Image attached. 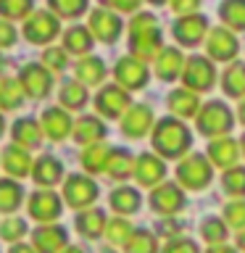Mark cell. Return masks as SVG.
<instances>
[{"label": "cell", "mask_w": 245, "mask_h": 253, "mask_svg": "<svg viewBox=\"0 0 245 253\" xmlns=\"http://www.w3.org/2000/svg\"><path fill=\"white\" fill-rule=\"evenodd\" d=\"M221 187H224L227 195L245 198V166H232V169H227L224 177H221Z\"/></svg>", "instance_id": "40"}, {"label": "cell", "mask_w": 245, "mask_h": 253, "mask_svg": "<svg viewBox=\"0 0 245 253\" xmlns=\"http://www.w3.org/2000/svg\"><path fill=\"white\" fill-rule=\"evenodd\" d=\"M19 82L24 87V95H29V98H35V100L47 98L53 90V77L42 63H29V66H24L21 74H19Z\"/></svg>", "instance_id": "11"}, {"label": "cell", "mask_w": 245, "mask_h": 253, "mask_svg": "<svg viewBox=\"0 0 245 253\" xmlns=\"http://www.w3.org/2000/svg\"><path fill=\"white\" fill-rule=\"evenodd\" d=\"M27 235V221H24L21 216H8L3 224H0V237L3 240H8V243H19L21 237Z\"/></svg>", "instance_id": "45"}, {"label": "cell", "mask_w": 245, "mask_h": 253, "mask_svg": "<svg viewBox=\"0 0 245 253\" xmlns=\"http://www.w3.org/2000/svg\"><path fill=\"white\" fill-rule=\"evenodd\" d=\"M148 3H153V5H161V3H166V0H148Z\"/></svg>", "instance_id": "58"}, {"label": "cell", "mask_w": 245, "mask_h": 253, "mask_svg": "<svg viewBox=\"0 0 245 253\" xmlns=\"http://www.w3.org/2000/svg\"><path fill=\"white\" fill-rule=\"evenodd\" d=\"M213 177V166L205 156L201 153H187L177 166V179L187 190H203Z\"/></svg>", "instance_id": "4"}, {"label": "cell", "mask_w": 245, "mask_h": 253, "mask_svg": "<svg viewBox=\"0 0 245 253\" xmlns=\"http://www.w3.org/2000/svg\"><path fill=\"white\" fill-rule=\"evenodd\" d=\"M142 0H103V5L106 8H114L119 13H134L140 8Z\"/></svg>", "instance_id": "49"}, {"label": "cell", "mask_w": 245, "mask_h": 253, "mask_svg": "<svg viewBox=\"0 0 245 253\" xmlns=\"http://www.w3.org/2000/svg\"><path fill=\"white\" fill-rule=\"evenodd\" d=\"M221 90L229 98H243L245 100V63H229L227 71L221 74Z\"/></svg>", "instance_id": "31"}, {"label": "cell", "mask_w": 245, "mask_h": 253, "mask_svg": "<svg viewBox=\"0 0 245 253\" xmlns=\"http://www.w3.org/2000/svg\"><path fill=\"white\" fill-rule=\"evenodd\" d=\"M190 129L174 116H166L153 126V150L163 158H182L190 150Z\"/></svg>", "instance_id": "2"}, {"label": "cell", "mask_w": 245, "mask_h": 253, "mask_svg": "<svg viewBox=\"0 0 245 253\" xmlns=\"http://www.w3.org/2000/svg\"><path fill=\"white\" fill-rule=\"evenodd\" d=\"M114 77H116V84L124 87V90H142V87L148 84V79H150V71L140 58L124 55V58L116 61Z\"/></svg>", "instance_id": "7"}, {"label": "cell", "mask_w": 245, "mask_h": 253, "mask_svg": "<svg viewBox=\"0 0 245 253\" xmlns=\"http://www.w3.org/2000/svg\"><path fill=\"white\" fill-rule=\"evenodd\" d=\"M47 5L61 19H77L87 11V0H47Z\"/></svg>", "instance_id": "42"}, {"label": "cell", "mask_w": 245, "mask_h": 253, "mask_svg": "<svg viewBox=\"0 0 245 253\" xmlns=\"http://www.w3.org/2000/svg\"><path fill=\"white\" fill-rule=\"evenodd\" d=\"M153 129V111L145 103H134V106L122 116V134L132 140H140Z\"/></svg>", "instance_id": "14"}, {"label": "cell", "mask_w": 245, "mask_h": 253, "mask_svg": "<svg viewBox=\"0 0 245 253\" xmlns=\"http://www.w3.org/2000/svg\"><path fill=\"white\" fill-rule=\"evenodd\" d=\"M124 253H161L158 251V240L148 229H134L129 243L124 245Z\"/></svg>", "instance_id": "39"}, {"label": "cell", "mask_w": 245, "mask_h": 253, "mask_svg": "<svg viewBox=\"0 0 245 253\" xmlns=\"http://www.w3.org/2000/svg\"><path fill=\"white\" fill-rule=\"evenodd\" d=\"M95 108H98V114L106 116V119H122L126 111L132 108L129 92L119 84H106L98 95H95Z\"/></svg>", "instance_id": "6"}, {"label": "cell", "mask_w": 245, "mask_h": 253, "mask_svg": "<svg viewBox=\"0 0 245 253\" xmlns=\"http://www.w3.org/2000/svg\"><path fill=\"white\" fill-rule=\"evenodd\" d=\"M201 237L208 245H224L227 237H229V227L224 219H216V216H205L201 221Z\"/></svg>", "instance_id": "37"}, {"label": "cell", "mask_w": 245, "mask_h": 253, "mask_svg": "<svg viewBox=\"0 0 245 253\" xmlns=\"http://www.w3.org/2000/svg\"><path fill=\"white\" fill-rule=\"evenodd\" d=\"M24 201V187L13 179H0V213H11Z\"/></svg>", "instance_id": "36"}, {"label": "cell", "mask_w": 245, "mask_h": 253, "mask_svg": "<svg viewBox=\"0 0 245 253\" xmlns=\"http://www.w3.org/2000/svg\"><path fill=\"white\" fill-rule=\"evenodd\" d=\"M158 19L153 13H137L129 21V53L142 63L156 61L158 53L163 50L161 42V29H158Z\"/></svg>", "instance_id": "1"}, {"label": "cell", "mask_w": 245, "mask_h": 253, "mask_svg": "<svg viewBox=\"0 0 245 253\" xmlns=\"http://www.w3.org/2000/svg\"><path fill=\"white\" fill-rule=\"evenodd\" d=\"M182 82H185L187 90L198 92H208L213 82H216V69H213L211 58L205 55H193V58L185 61V71H182Z\"/></svg>", "instance_id": "5"}, {"label": "cell", "mask_w": 245, "mask_h": 253, "mask_svg": "<svg viewBox=\"0 0 245 253\" xmlns=\"http://www.w3.org/2000/svg\"><path fill=\"white\" fill-rule=\"evenodd\" d=\"M169 108H171V114H177L182 119L198 116V111H201V100H198V95L193 90L179 87V90H171L169 92Z\"/></svg>", "instance_id": "28"}, {"label": "cell", "mask_w": 245, "mask_h": 253, "mask_svg": "<svg viewBox=\"0 0 245 253\" xmlns=\"http://www.w3.org/2000/svg\"><path fill=\"white\" fill-rule=\"evenodd\" d=\"M134 161H137V158H132V153L126 148H111L106 174L111 179H126L134 174Z\"/></svg>", "instance_id": "26"}, {"label": "cell", "mask_w": 245, "mask_h": 253, "mask_svg": "<svg viewBox=\"0 0 245 253\" xmlns=\"http://www.w3.org/2000/svg\"><path fill=\"white\" fill-rule=\"evenodd\" d=\"M103 253H114V251H111V248H106V251H103Z\"/></svg>", "instance_id": "59"}, {"label": "cell", "mask_w": 245, "mask_h": 253, "mask_svg": "<svg viewBox=\"0 0 245 253\" xmlns=\"http://www.w3.org/2000/svg\"><path fill=\"white\" fill-rule=\"evenodd\" d=\"M32 248L37 253H63L69 248V235L58 224H45L32 232Z\"/></svg>", "instance_id": "15"}, {"label": "cell", "mask_w": 245, "mask_h": 253, "mask_svg": "<svg viewBox=\"0 0 245 253\" xmlns=\"http://www.w3.org/2000/svg\"><path fill=\"white\" fill-rule=\"evenodd\" d=\"M13 142L21 148H37L40 140H42V124H37L35 119H19L11 126Z\"/></svg>", "instance_id": "29"}, {"label": "cell", "mask_w": 245, "mask_h": 253, "mask_svg": "<svg viewBox=\"0 0 245 253\" xmlns=\"http://www.w3.org/2000/svg\"><path fill=\"white\" fill-rule=\"evenodd\" d=\"M108 134L106 124L100 122L98 116H82L79 122L74 124V140L79 145H100V140Z\"/></svg>", "instance_id": "23"}, {"label": "cell", "mask_w": 245, "mask_h": 253, "mask_svg": "<svg viewBox=\"0 0 245 253\" xmlns=\"http://www.w3.org/2000/svg\"><path fill=\"white\" fill-rule=\"evenodd\" d=\"M205 253H237V248H229V245H211Z\"/></svg>", "instance_id": "52"}, {"label": "cell", "mask_w": 245, "mask_h": 253, "mask_svg": "<svg viewBox=\"0 0 245 253\" xmlns=\"http://www.w3.org/2000/svg\"><path fill=\"white\" fill-rule=\"evenodd\" d=\"M106 63H103L100 58H95V55H87V58H82L74 66V74H77V82H82L84 87H95L100 84L103 79H106Z\"/></svg>", "instance_id": "27"}, {"label": "cell", "mask_w": 245, "mask_h": 253, "mask_svg": "<svg viewBox=\"0 0 245 253\" xmlns=\"http://www.w3.org/2000/svg\"><path fill=\"white\" fill-rule=\"evenodd\" d=\"M108 156H111L108 145H90V148L82 150V158H79V161H82V166L90 174H100V171H106Z\"/></svg>", "instance_id": "38"}, {"label": "cell", "mask_w": 245, "mask_h": 253, "mask_svg": "<svg viewBox=\"0 0 245 253\" xmlns=\"http://www.w3.org/2000/svg\"><path fill=\"white\" fill-rule=\"evenodd\" d=\"M74 224L79 229V235L87 237V240H95V237L106 235V227H108V216L103 209H90V211H79Z\"/></svg>", "instance_id": "22"}, {"label": "cell", "mask_w": 245, "mask_h": 253, "mask_svg": "<svg viewBox=\"0 0 245 253\" xmlns=\"http://www.w3.org/2000/svg\"><path fill=\"white\" fill-rule=\"evenodd\" d=\"M66 50L63 47H47V50L42 53V66L47 71H63L66 69Z\"/></svg>", "instance_id": "46"}, {"label": "cell", "mask_w": 245, "mask_h": 253, "mask_svg": "<svg viewBox=\"0 0 245 253\" xmlns=\"http://www.w3.org/2000/svg\"><path fill=\"white\" fill-rule=\"evenodd\" d=\"M61 24H58V16L50 13V11H37L32 13L27 21H24V37L35 45H45L58 35Z\"/></svg>", "instance_id": "9"}, {"label": "cell", "mask_w": 245, "mask_h": 253, "mask_svg": "<svg viewBox=\"0 0 245 253\" xmlns=\"http://www.w3.org/2000/svg\"><path fill=\"white\" fill-rule=\"evenodd\" d=\"M182 71H185V55L177 47H163L153 61V74L161 82H174L177 77H182Z\"/></svg>", "instance_id": "20"}, {"label": "cell", "mask_w": 245, "mask_h": 253, "mask_svg": "<svg viewBox=\"0 0 245 253\" xmlns=\"http://www.w3.org/2000/svg\"><path fill=\"white\" fill-rule=\"evenodd\" d=\"M16 42V29L11 21H0V47H11Z\"/></svg>", "instance_id": "50"}, {"label": "cell", "mask_w": 245, "mask_h": 253, "mask_svg": "<svg viewBox=\"0 0 245 253\" xmlns=\"http://www.w3.org/2000/svg\"><path fill=\"white\" fill-rule=\"evenodd\" d=\"M161 253H201V248H198V243L190 240V237H174V240H169L163 245Z\"/></svg>", "instance_id": "47"}, {"label": "cell", "mask_w": 245, "mask_h": 253, "mask_svg": "<svg viewBox=\"0 0 245 253\" xmlns=\"http://www.w3.org/2000/svg\"><path fill=\"white\" fill-rule=\"evenodd\" d=\"M163 177H166V164L158 156L153 153L137 156V161H134V179H137V185L156 190L163 182Z\"/></svg>", "instance_id": "18"}, {"label": "cell", "mask_w": 245, "mask_h": 253, "mask_svg": "<svg viewBox=\"0 0 245 253\" xmlns=\"http://www.w3.org/2000/svg\"><path fill=\"white\" fill-rule=\"evenodd\" d=\"M63 253H84V251H82V248H77V245H69V248L63 251Z\"/></svg>", "instance_id": "55"}, {"label": "cell", "mask_w": 245, "mask_h": 253, "mask_svg": "<svg viewBox=\"0 0 245 253\" xmlns=\"http://www.w3.org/2000/svg\"><path fill=\"white\" fill-rule=\"evenodd\" d=\"M240 153H245V134H243V140H240Z\"/></svg>", "instance_id": "57"}, {"label": "cell", "mask_w": 245, "mask_h": 253, "mask_svg": "<svg viewBox=\"0 0 245 253\" xmlns=\"http://www.w3.org/2000/svg\"><path fill=\"white\" fill-rule=\"evenodd\" d=\"M3 132H5V122H3V116H0V137H3Z\"/></svg>", "instance_id": "56"}, {"label": "cell", "mask_w": 245, "mask_h": 253, "mask_svg": "<svg viewBox=\"0 0 245 253\" xmlns=\"http://www.w3.org/2000/svg\"><path fill=\"white\" fill-rule=\"evenodd\" d=\"M237 251H245V229L237 232Z\"/></svg>", "instance_id": "53"}, {"label": "cell", "mask_w": 245, "mask_h": 253, "mask_svg": "<svg viewBox=\"0 0 245 253\" xmlns=\"http://www.w3.org/2000/svg\"><path fill=\"white\" fill-rule=\"evenodd\" d=\"M108 203H111V209H114L119 216H129V213L140 211L142 198H140V193L134 187H116L114 193L108 195Z\"/></svg>", "instance_id": "30"}, {"label": "cell", "mask_w": 245, "mask_h": 253, "mask_svg": "<svg viewBox=\"0 0 245 253\" xmlns=\"http://www.w3.org/2000/svg\"><path fill=\"white\" fill-rule=\"evenodd\" d=\"M132 224L126 221L124 216H116V219H111L108 221V227H106V240L111 245H126L129 243V237H132Z\"/></svg>", "instance_id": "41"}, {"label": "cell", "mask_w": 245, "mask_h": 253, "mask_svg": "<svg viewBox=\"0 0 245 253\" xmlns=\"http://www.w3.org/2000/svg\"><path fill=\"white\" fill-rule=\"evenodd\" d=\"M92 32L87 27H71L63 35V50L74 53V55H87L92 50Z\"/></svg>", "instance_id": "32"}, {"label": "cell", "mask_w": 245, "mask_h": 253, "mask_svg": "<svg viewBox=\"0 0 245 253\" xmlns=\"http://www.w3.org/2000/svg\"><path fill=\"white\" fill-rule=\"evenodd\" d=\"M8 253H37L32 245H24V243H16V245H11V251Z\"/></svg>", "instance_id": "51"}, {"label": "cell", "mask_w": 245, "mask_h": 253, "mask_svg": "<svg viewBox=\"0 0 245 253\" xmlns=\"http://www.w3.org/2000/svg\"><path fill=\"white\" fill-rule=\"evenodd\" d=\"M237 156H240V145H237V140L219 137V140L208 142V161H211V166L232 169V166H237Z\"/></svg>", "instance_id": "21"}, {"label": "cell", "mask_w": 245, "mask_h": 253, "mask_svg": "<svg viewBox=\"0 0 245 253\" xmlns=\"http://www.w3.org/2000/svg\"><path fill=\"white\" fill-rule=\"evenodd\" d=\"M205 50H208L213 61H232L237 50H240V42L227 27H216L205 37Z\"/></svg>", "instance_id": "16"}, {"label": "cell", "mask_w": 245, "mask_h": 253, "mask_svg": "<svg viewBox=\"0 0 245 253\" xmlns=\"http://www.w3.org/2000/svg\"><path fill=\"white\" fill-rule=\"evenodd\" d=\"M87 29L92 32L95 40H100L106 45H114L119 35H122V19L114 11H108V8H95L90 13V21H87Z\"/></svg>", "instance_id": "13"}, {"label": "cell", "mask_w": 245, "mask_h": 253, "mask_svg": "<svg viewBox=\"0 0 245 253\" xmlns=\"http://www.w3.org/2000/svg\"><path fill=\"white\" fill-rule=\"evenodd\" d=\"M201 3H203V0H169L171 11L179 13V19H182V16H193L198 8H201Z\"/></svg>", "instance_id": "48"}, {"label": "cell", "mask_w": 245, "mask_h": 253, "mask_svg": "<svg viewBox=\"0 0 245 253\" xmlns=\"http://www.w3.org/2000/svg\"><path fill=\"white\" fill-rule=\"evenodd\" d=\"M32 158H29V153H27V148H21V145H8L5 150H3V169L11 174V177H27V174H32Z\"/></svg>", "instance_id": "25"}, {"label": "cell", "mask_w": 245, "mask_h": 253, "mask_svg": "<svg viewBox=\"0 0 245 253\" xmlns=\"http://www.w3.org/2000/svg\"><path fill=\"white\" fill-rule=\"evenodd\" d=\"M150 209L161 216H174L185 209V193L174 182H163L156 190H150Z\"/></svg>", "instance_id": "12"}, {"label": "cell", "mask_w": 245, "mask_h": 253, "mask_svg": "<svg viewBox=\"0 0 245 253\" xmlns=\"http://www.w3.org/2000/svg\"><path fill=\"white\" fill-rule=\"evenodd\" d=\"M61 177H63V164L58 161V158H53V156L37 158L35 166H32V179H35L37 185H42V187L58 185Z\"/></svg>", "instance_id": "24"}, {"label": "cell", "mask_w": 245, "mask_h": 253, "mask_svg": "<svg viewBox=\"0 0 245 253\" xmlns=\"http://www.w3.org/2000/svg\"><path fill=\"white\" fill-rule=\"evenodd\" d=\"M195 124H198V132L201 134H205V137H211V140H219V137H227V134L232 132L235 114L224 100H208L201 106V111H198Z\"/></svg>", "instance_id": "3"}, {"label": "cell", "mask_w": 245, "mask_h": 253, "mask_svg": "<svg viewBox=\"0 0 245 253\" xmlns=\"http://www.w3.org/2000/svg\"><path fill=\"white\" fill-rule=\"evenodd\" d=\"M224 221H227V227L237 229V232H243V229H245V201H243V198L229 201L224 206Z\"/></svg>", "instance_id": "43"}, {"label": "cell", "mask_w": 245, "mask_h": 253, "mask_svg": "<svg viewBox=\"0 0 245 253\" xmlns=\"http://www.w3.org/2000/svg\"><path fill=\"white\" fill-rule=\"evenodd\" d=\"M219 16L229 32H245V0H221Z\"/></svg>", "instance_id": "33"}, {"label": "cell", "mask_w": 245, "mask_h": 253, "mask_svg": "<svg viewBox=\"0 0 245 253\" xmlns=\"http://www.w3.org/2000/svg\"><path fill=\"white\" fill-rule=\"evenodd\" d=\"M208 19L201 13H193V16H182V19L174 21L171 27V35L179 45L185 47H195L203 42V37H208Z\"/></svg>", "instance_id": "8"}, {"label": "cell", "mask_w": 245, "mask_h": 253, "mask_svg": "<svg viewBox=\"0 0 245 253\" xmlns=\"http://www.w3.org/2000/svg\"><path fill=\"white\" fill-rule=\"evenodd\" d=\"M61 209H63V203L53 190H37V193L29 198V216L42 221V224H50V221L58 219Z\"/></svg>", "instance_id": "17"}, {"label": "cell", "mask_w": 245, "mask_h": 253, "mask_svg": "<svg viewBox=\"0 0 245 253\" xmlns=\"http://www.w3.org/2000/svg\"><path fill=\"white\" fill-rule=\"evenodd\" d=\"M237 119H240V124L245 126V100L240 103V108H237Z\"/></svg>", "instance_id": "54"}, {"label": "cell", "mask_w": 245, "mask_h": 253, "mask_svg": "<svg viewBox=\"0 0 245 253\" xmlns=\"http://www.w3.org/2000/svg\"><path fill=\"white\" fill-rule=\"evenodd\" d=\"M63 201L71 209H87L90 203L98 201V185L84 174H71L63 185Z\"/></svg>", "instance_id": "10"}, {"label": "cell", "mask_w": 245, "mask_h": 253, "mask_svg": "<svg viewBox=\"0 0 245 253\" xmlns=\"http://www.w3.org/2000/svg\"><path fill=\"white\" fill-rule=\"evenodd\" d=\"M40 124H42V132L55 142H61V140H66L69 134H74V122H71V116L66 114V108H45Z\"/></svg>", "instance_id": "19"}, {"label": "cell", "mask_w": 245, "mask_h": 253, "mask_svg": "<svg viewBox=\"0 0 245 253\" xmlns=\"http://www.w3.org/2000/svg\"><path fill=\"white\" fill-rule=\"evenodd\" d=\"M35 0H0V16L3 19H24L32 13Z\"/></svg>", "instance_id": "44"}, {"label": "cell", "mask_w": 245, "mask_h": 253, "mask_svg": "<svg viewBox=\"0 0 245 253\" xmlns=\"http://www.w3.org/2000/svg\"><path fill=\"white\" fill-rule=\"evenodd\" d=\"M24 103V87L19 79H0V108L3 111H13Z\"/></svg>", "instance_id": "35"}, {"label": "cell", "mask_w": 245, "mask_h": 253, "mask_svg": "<svg viewBox=\"0 0 245 253\" xmlns=\"http://www.w3.org/2000/svg\"><path fill=\"white\" fill-rule=\"evenodd\" d=\"M87 103V87L82 82H77V79H69V82H63L61 87V106L66 111H79L84 108Z\"/></svg>", "instance_id": "34"}]
</instances>
